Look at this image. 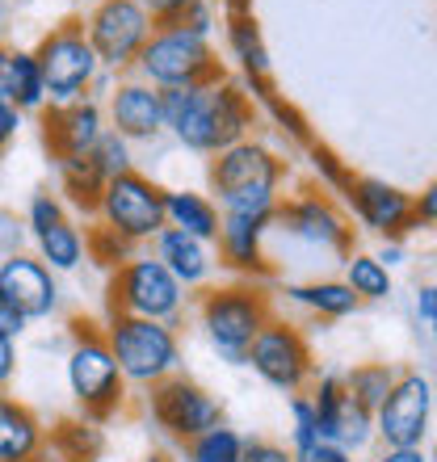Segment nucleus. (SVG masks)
<instances>
[{
	"label": "nucleus",
	"mask_w": 437,
	"mask_h": 462,
	"mask_svg": "<svg viewBox=\"0 0 437 462\" xmlns=\"http://www.w3.org/2000/svg\"><path fill=\"white\" fill-rule=\"evenodd\" d=\"M13 374H17V341H5V337H0V395L9 391Z\"/></svg>",
	"instance_id": "8fccbe9b"
},
{
	"label": "nucleus",
	"mask_w": 437,
	"mask_h": 462,
	"mask_svg": "<svg viewBox=\"0 0 437 462\" xmlns=\"http://www.w3.org/2000/svg\"><path fill=\"white\" fill-rule=\"evenodd\" d=\"M274 227H282L286 236H294L307 248H328V253H340V261L353 253V227L349 219L340 215V207L328 194L316 189H299L294 198H282L278 215H274Z\"/></svg>",
	"instance_id": "f8f14e48"
},
{
	"label": "nucleus",
	"mask_w": 437,
	"mask_h": 462,
	"mask_svg": "<svg viewBox=\"0 0 437 462\" xmlns=\"http://www.w3.org/2000/svg\"><path fill=\"white\" fill-rule=\"evenodd\" d=\"M307 164H311V177L324 185L328 194H340V198H345V189H349L353 177H358V172H353L349 164H345V160H340L332 147H324V143L307 147Z\"/></svg>",
	"instance_id": "f704fd0d"
},
{
	"label": "nucleus",
	"mask_w": 437,
	"mask_h": 462,
	"mask_svg": "<svg viewBox=\"0 0 437 462\" xmlns=\"http://www.w3.org/2000/svg\"><path fill=\"white\" fill-rule=\"evenodd\" d=\"M60 172V198L80 215H98L101 194H106V172L98 169L93 156H72V160H55Z\"/></svg>",
	"instance_id": "a878e982"
},
{
	"label": "nucleus",
	"mask_w": 437,
	"mask_h": 462,
	"mask_svg": "<svg viewBox=\"0 0 437 462\" xmlns=\"http://www.w3.org/2000/svg\"><path fill=\"white\" fill-rule=\"evenodd\" d=\"M38 118H42V147L51 160L93 156L98 139L109 131L106 106L93 97L72 101V106H47Z\"/></svg>",
	"instance_id": "2eb2a0df"
},
{
	"label": "nucleus",
	"mask_w": 437,
	"mask_h": 462,
	"mask_svg": "<svg viewBox=\"0 0 437 462\" xmlns=\"http://www.w3.org/2000/svg\"><path fill=\"white\" fill-rule=\"evenodd\" d=\"M85 34L98 51L101 68L131 76L139 51L156 34V22L144 9V0H93L85 13Z\"/></svg>",
	"instance_id": "0eeeda50"
},
{
	"label": "nucleus",
	"mask_w": 437,
	"mask_h": 462,
	"mask_svg": "<svg viewBox=\"0 0 437 462\" xmlns=\"http://www.w3.org/2000/svg\"><path fill=\"white\" fill-rule=\"evenodd\" d=\"M93 160H98V169L109 177H122V172L135 169V143L131 139H122L118 131H106L98 139V147H93Z\"/></svg>",
	"instance_id": "e433bc0d"
},
{
	"label": "nucleus",
	"mask_w": 437,
	"mask_h": 462,
	"mask_svg": "<svg viewBox=\"0 0 437 462\" xmlns=\"http://www.w3.org/2000/svg\"><path fill=\"white\" fill-rule=\"evenodd\" d=\"M181 30H190V34H198V38H215V30H218V17H215V5H210V0H194V5H190V9L181 13Z\"/></svg>",
	"instance_id": "58836bf2"
},
{
	"label": "nucleus",
	"mask_w": 437,
	"mask_h": 462,
	"mask_svg": "<svg viewBox=\"0 0 437 462\" xmlns=\"http://www.w3.org/2000/svg\"><path fill=\"white\" fill-rule=\"evenodd\" d=\"M147 253L156 256L160 265L169 269L185 291H202V286L210 282V273H215V265H218L215 244L198 240V236H185V231H177V227L160 231L156 240L147 244Z\"/></svg>",
	"instance_id": "aec40b11"
},
{
	"label": "nucleus",
	"mask_w": 437,
	"mask_h": 462,
	"mask_svg": "<svg viewBox=\"0 0 437 462\" xmlns=\"http://www.w3.org/2000/svg\"><path fill=\"white\" fill-rule=\"evenodd\" d=\"M320 438V416H316V403H311V395H291V450H307V446H316Z\"/></svg>",
	"instance_id": "4c0bfd02"
},
{
	"label": "nucleus",
	"mask_w": 437,
	"mask_h": 462,
	"mask_svg": "<svg viewBox=\"0 0 437 462\" xmlns=\"http://www.w3.org/2000/svg\"><path fill=\"white\" fill-rule=\"evenodd\" d=\"M413 311H416V319H421V324H429V328L437 324V286H433V282H425V286H416Z\"/></svg>",
	"instance_id": "a18cd8bd"
},
{
	"label": "nucleus",
	"mask_w": 437,
	"mask_h": 462,
	"mask_svg": "<svg viewBox=\"0 0 437 462\" xmlns=\"http://www.w3.org/2000/svg\"><path fill=\"white\" fill-rule=\"evenodd\" d=\"M17 131H22V110L9 97H0V152L17 139Z\"/></svg>",
	"instance_id": "49530a36"
},
{
	"label": "nucleus",
	"mask_w": 437,
	"mask_h": 462,
	"mask_svg": "<svg viewBox=\"0 0 437 462\" xmlns=\"http://www.w3.org/2000/svg\"><path fill=\"white\" fill-rule=\"evenodd\" d=\"M207 177L215 202L228 194H240V189H282V181L291 177V160H282L261 139H244V143H231L210 156Z\"/></svg>",
	"instance_id": "ddd939ff"
},
{
	"label": "nucleus",
	"mask_w": 437,
	"mask_h": 462,
	"mask_svg": "<svg viewBox=\"0 0 437 462\" xmlns=\"http://www.w3.org/2000/svg\"><path fill=\"white\" fill-rule=\"evenodd\" d=\"M9 55H13V47H5V42H0V97H5V76H9Z\"/></svg>",
	"instance_id": "5fc2aeb1"
},
{
	"label": "nucleus",
	"mask_w": 437,
	"mask_h": 462,
	"mask_svg": "<svg viewBox=\"0 0 437 462\" xmlns=\"http://www.w3.org/2000/svg\"><path fill=\"white\" fill-rule=\"evenodd\" d=\"M248 365H253V374L274 387L278 395H303L311 387V378H316V357H311V345L307 337L299 332V324L291 319L274 316L261 328V337L253 341L248 349Z\"/></svg>",
	"instance_id": "1a4fd4ad"
},
{
	"label": "nucleus",
	"mask_w": 437,
	"mask_h": 462,
	"mask_svg": "<svg viewBox=\"0 0 437 462\" xmlns=\"http://www.w3.org/2000/svg\"><path fill=\"white\" fill-rule=\"evenodd\" d=\"M328 441L340 446V450H349V454H362L366 446L375 441V412L362 408L353 395H345V403H340V412H337V425H332V433H328Z\"/></svg>",
	"instance_id": "2f4dec72"
},
{
	"label": "nucleus",
	"mask_w": 437,
	"mask_h": 462,
	"mask_svg": "<svg viewBox=\"0 0 437 462\" xmlns=\"http://www.w3.org/2000/svg\"><path fill=\"white\" fill-rule=\"evenodd\" d=\"M34 55L42 68V80H47V106L85 101L101 72L98 51L85 34V17H63L60 25H51L34 47Z\"/></svg>",
	"instance_id": "423d86ee"
},
{
	"label": "nucleus",
	"mask_w": 437,
	"mask_h": 462,
	"mask_svg": "<svg viewBox=\"0 0 437 462\" xmlns=\"http://www.w3.org/2000/svg\"><path fill=\"white\" fill-rule=\"evenodd\" d=\"M25 219H17V215H9V210H0V256H13V253H25Z\"/></svg>",
	"instance_id": "ea45409f"
},
{
	"label": "nucleus",
	"mask_w": 437,
	"mask_h": 462,
	"mask_svg": "<svg viewBox=\"0 0 437 462\" xmlns=\"http://www.w3.org/2000/svg\"><path fill=\"white\" fill-rule=\"evenodd\" d=\"M345 207H349L353 219L362 223V231H370L378 240H404L408 231L421 227L416 194L378 181V177H353V185L345 189Z\"/></svg>",
	"instance_id": "4468645a"
},
{
	"label": "nucleus",
	"mask_w": 437,
	"mask_h": 462,
	"mask_svg": "<svg viewBox=\"0 0 437 462\" xmlns=\"http://www.w3.org/2000/svg\"><path fill=\"white\" fill-rule=\"evenodd\" d=\"M101 332H106V345L118 362L122 378H126V387L152 391L164 378L181 374V337L169 324L114 311L101 324Z\"/></svg>",
	"instance_id": "7ed1b4c3"
},
{
	"label": "nucleus",
	"mask_w": 437,
	"mask_h": 462,
	"mask_svg": "<svg viewBox=\"0 0 437 462\" xmlns=\"http://www.w3.org/2000/svg\"><path fill=\"white\" fill-rule=\"evenodd\" d=\"M248 97L256 101V110L265 114L269 122H274V131H282L291 143H299V147H311L316 143V134H311V126H307V118L299 110H294L291 101L278 93V85H269V88H261V93H248Z\"/></svg>",
	"instance_id": "7c9ffc66"
},
{
	"label": "nucleus",
	"mask_w": 437,
	"mask_h": 462,
	"mask_svg": "<svg viewBox=\"0 0 437 462\" xmlns=\"http://www.w3.org/2000/svg\"><path fill=\"white\" fill-rule=\"evenodd\" d=\"M106 307L109 316L122 311V316H144V319H160L169 328H181L185 307H190V291L152 253H135L126 265H118L109 273Z\"/></svg>",
	"instance_id": "39448f33"
},
{
	"label": "nucleus",
	"mask_w": 437,
	"mask_h": 462,
	"mask_svg": "<svg viewBox=\"0 0 437 462\" xmlns=\"http://www.w3.org/2000/svg\"><path fill=\"white\" fill-rule=\"evenodd\" d=\"M375 462H433V454L425 446H383Z\"/></svg>",
	"instance_id": "de8ad7c7"
},
{
	"label": "nucleus",
	"mask_w": 437,
	"mask_h": 462,
	"mask_svg": "<svg viewBox=\"0 0 437 462\" xmlns=\"http://www.w3.org/2000/svg\"><path fill=\"white\" fill-rule=\"evenodd\" d=\"M286 299L294 307L311 311L316 319H345L353 316L362 299L345 286L340 278H316V282H286Z\"/></svg>",
	"instance_id": "393cba45"
},
{
	"label": "nucleus",
	"mask_w": 437,
	"mask_h": 462,
	"mask_svg": "<svg viewBox=\"0 0 437 462\" xmlns=\"http://www.w3.org/2000/svg\"><path fill=\"white\" fill-rule=\"evenodd\" d=\"M139 80H147L152 88H194V85H218L228 80L223 72V60H218L215 42L190 34L181 25H164L147 38V47L139 51L135 60V72Z\"/></svg>",
	"instance_id": "20e7f679"
},
{
	"label": "nucleus",
	"mask_w": 437,
	"mask_h": 462,
	"mask_svg": "<svg viewBox=\"0 0 437 462\" xmlns=\"http://www.w3.org/2000/svg\"><path fill=\"white\" fill-rule=\"evenodd\" d=\"M375 256H378V261H383L387 269H395V265H404V261H408V253H404V240H383Z\"/></svg>",
	"instance_id": "603ef678"
},
{
	"label": "nucleus",
	"mask_w": 437,
	"mask_h": 462,
	"mask_svg": "<svg viewBox=\"0 0 437 462\" xmlns=\"http://www.w3.org/2000/svg\"><path fill=\"white\" fill-rule=\"evenodd\" d=\"M164 219H169V227L185 231V236L215 244L218 227H223V210H218L215 198L198 194V189H164Z\"/></svg>",
	"instance_id": "b1692460"
},
{
	"label": "nucleus",
	"mask_w": 437,
	"mask_h": 462,
	"mask_svg": "<svg viewBox=\"0 0 437 462\" xmlns=\"http://www.w3.org/2000/svg\"><path fill=\"white\" fill-rule=\"evenodd\" d=\"M85 248H88V261H93V265H101V269H109V273H114L118 265H126V261L139 253L131 240H122L118 231H109L106 223L85 227Z\"/></svg>",
	"instance_id": "72a5a7b5"
},
{
	"label": "nucleus",
	"mask_w": 437,
	"mask_h": 462,
	"mask_svg": "<svg viewBox=\"0 0 437 462\" xmlns=\"http://www.w3.org/2000/svg\"><path fill=\"white\" fill-rule=\"evenodd\" d=\"M416 219L421 227H437V177L416 194Z\"/></svg>",
	"instance_id": "09e8293b"
},
{
	"label": "nucleus",
	"mask_w": 437,
	"mask_h": 462,
	"mask_svg": "<svg viewBox=\"0 0 437 462\" xmlns=\"http://www.w3.org/2000/svg\"><path fill=\"white\" fill-rule=\"evenodd\" d=\"M0 291L25 311V319H47L60 311V273H51L34 253L0 256Z\"/></svg>",
	"instance_id": "a211bd4d"
},
{
	"label": "nucleus",
	"mask_w": 437,
	"mask_h": 462,
	"mask_svg": "<svg viewBox=\"0 0 437 462\" xmlns=\"http://www.w3.org/2000/svg\"><path fill=\"white\" fill-rule=\"evenodd\" d=\"M68 337H72V349H68V391H72L80 416L106 425L114 412H122L126 403V378H122L118 362L106 345V332L85 316L68 319Z\"/></svg>",
	"instance_id": "f03ea898"
},
{
	"label": "nucleus",
	"mask_w": 437,
	"mask_h": 462,
	"mask_svg": "<svg viewBox=\"0 0 437 462\" xmlns=\"http://www.w3.org/2000/svg\"><path fill=\"white\" fill-rule=\"evenodd\" d=\"M194 0H144V9L152 13V22H156V30H164V25H177L181 22V13L190 9Z\"/></svg>",
	"instance_id": "37998d69"
},
{
	"label": "nucleus",
	"mask_w": 437,
	"mask_h": 462,
	"mask_svg": "<svg viewBox=\"0 0 437 462\" xmlns=\"http://www.w3.org/2000/svg\"><path fill=\"white\" fill-rule=\"evenodd\" d=\"M164 134L194 156H215V85L164 88Z\"/></svg>",
	"instance_id": "f3484780"
},
{
	"label": "nucleus",
	"mask_w": 437,
	"mask_h": 462,
	"mask_svg": "<svg viewBox=\"0 0 437 462\" xmlns=\"http://www.w3.org/2000/svg\"><path fill=\"white\" fill-rule=\"evenodd\" d=\"M395 378H400V370L391 362H358L353 370H345V391H349L362 408L378 412V403L387 400V391L395 387Z\"/></svg>",
	"instance_id": "c756f323"
},
{
	"label": "nucleus",
	"mask_w": 437,
	"mask_h": 462,
	"mask_svg": "<svg viewBox=\"0 0 437 462\" xmlns=\"http://www.w3.org/2000/svg\"><path fill=\"white\" fill-rule=\"evenodd\" d=\"M223 13H228V17H240V13H253V0H223Z\"/></svg>",
	"instance_id": "864d4df0"
},
{
	"label": "nucleus",
	"mask_w": 437,
	"mask_h": 462,
	"mask_svg": "<svg viewBox=\"0 0 437 462\" xmlns=\"http://www.w3.org/2000/svg\"><path fill=\"white\" fill-rule=\"evenodd\" d=\"M340 282L349 286L362 303H383V299H391V269L378 261L375 253H349L345 256V273H340Z\"/></svg>",
	"instance_id": "c85d7f7f"
},
{
	"label": "nucleus",
	"mask_w": 437,
	"mask_h": 462,
	"mask_svg": "<svg viewBox=\"0 0 437 462\" xmlns=\"http://www.w3.org/2000/svg\"><path fill=\"white\" fill-rule=\"evenodd\" d=\"M144 462H172V458H169V454H147Z\"/></svg>",
	"instance_id": "6e6d98bb"
},
{
	"label": "nucleus",
	"mask_w": 437,
	"mask_h": 462,
	"mask_svg": "<svg viewBox=\"0 0 437 462\" xmlns=\"http://www.w3.org/2000/svg\"><path fill=\"white\" fill-rule=\"evenodd\" d=\"M223 42H228V55L240 68V85L248 93H261V88L274 85V63H269V47L261 38V25H256L253 13H240V17H228L223 22Z\"/></svg>",
	"instance_id": "412c9836"
},
{
	"label": "nucleus",
	"mask_w": 437,
	"mask_h": 462,
	"mask_svg": "<svg viewBox=\"0 0 437 462\" xmlns=\"http://www.w3.org/2000/svg\"><path fill=\"white\" fill-rule=\"evenodd\" d=\"M106 454V433L88 416H68L47 429V450L38 462H98Z\"/></svg>",
	"instance_id": "5701e85b"
},
{
	"label": "nucleus",
	"mask_w": 437,
	"mask_h": 462,
	"mask_svg": "<svg viewBox=\"0 0 437 462\" xmlns=\"http://www.w3.org/2000/svg\"><path fill=\"white\" fill-rule=\"evenodd\" d=\"M5 97L22 114H42L47 110V80L38 68V55L25 47H13L9 55V76H5Z\"/></svg>",
	"instance_id": "bb28decb"
},
{
	"label": "nucleus",
	"mask_w": 437,
	"mask_h": 462,
	"mask_svg": "<svg viewBox=\"0 0 437 462\" xmlns=\"http://www.w3.org/2000/svg\"><path fill=\"white\" fill-rule=\"evenodd\" d=\"M0 22H5V0H0Z\"/></svg>",
	"instance_id": "13d9d810"
},
{
	"label": "nucleus",
	"mask_w": 437,
	"mask_h": 462,
	"mask_svg": "<svg viewBox=\"0 0 437 462\" xmlns=\"http://www.w3.org/2000/svg\"><path fill=\"white\" fill-rule=\"evenodd\" d=\"M25 231H30V240H38V236H47L51 227H60L63 219H68V202H63L60 194H51V189H38L30 202H25Z\"/></svg>",
	"instance_id": "c9c22d12"
},
{
	"label": "nucleus",
	"mask_w": 437,
	"mask_h": 462,
	"mask_svg": "<svg viewBox=\"0 0 437 462\" xmlns=\"http://www.w3.org/2000/svg\"><path fill=\"white\" fill-rule=\"evenodd\" d=\"M118 80H122L118 72H109V68H101V72H98V80H93V88H88V97H93V101H101V106H106V97H109V93H114V88H118Z\"/></svg>",
	"instance_id": "3c124183"
},
{
	"label": "nucleus",
	"mask_w": 437,
	"mask_h": 462,
	"mask_svg": "<svg viewBox=\"0 0 437 462\" xmlns=\"http://www.w3.org/2000/svg\"><path fill=\"white\" fill-rule=\"evenodd\" d=\"M47 450V425L17 395H0V462H38Z\"/></svg>",
	"instance_id": "4be33fe9"
},
{
	"label": "nucleus",
	"mask_w": 437,
	"mask_h": 462,
	"mask_svg": "<svg viewBox=\"0 0 437 462\" xmlns=\"http://www.w3.org/2000/svg\"><path fill=\"white\" fill-rule=\"evenodd\" d=\"M106 122L131 143H156L164 134V93L139 76H122L118 88L106 97Z\"/></svg>",
	"instance_id": "dca6fc26"
},
{
	"label": "nucleus",
	"mask_w": 437,
	"mask_h": 462,
	"mask_svg": "<svg viewBox=\"0 0 437 462\" xmlns=\"http://www.w3.org/2000/svg\"><path fill=\"white\" fill-rule=\"evenodd\" d=\"M98 223H106L109 231H118L122 240H131L135 248H144L169 227L164 219V185L152 181L147 172L131 169L122 177H109L106 194L98 207Z\"/></svg>",
	"instance_id": "6e6552de"
},
{
	"label": "nucleus",
	"mask_w": 437,
	"mask_h": 462,
	"mask_svg": "<svg viewBox=\"0 0 437 462\" xmlns=\"http://www.w3.org/2000/svg\"><path fill=\"white\" fill-rule=\"evenodd\" d=\"M34 256L51 273H76V269L88 261V248H85V227L76 219H63L60 227H51L47 236L34 240Z\"/></svg>",
	"instance_id": "cd10ccee"
},
{
	"label": "nucleus",
	"mask_w": 437,
	"mask_h": 462,
	"mask_svg": "<svg viewBox=\"0 0 437 462\" xmlns=\"http://www.w3.org/2000/svg\"><path fill=\"white\" fill-rule=\"evenodd\" d=\"M244 462H294V450L282 446V441H269V438H248Z\"/></svg>",
	"instance_id": "a19ab883"
},
{
	"label": "nucleus",
	"mask_w": 437,
	"mask_h": 462,
	"mask_svg": "<svg viewBox=\"0 0 437 462\" xmlns=\"http://www.w3.org/2000/svg\"><path fill=\"white\" fill-rule=\"evenodd\" d=\"M429 332H433V349H437V324H433V328H429Z\"/></svg>",
	"instance_id": "4d7b16f0"
},
{
	"label": "nucleus",
	"mask_w": 437,
	"mask_h": 462,
	"mask_svg": "<svg viewBox=\"0 0 437 462\" xmlns=\"http://www.w3.org/2000/svg\"><path fill=\"white\" fill-rule=\"evenodd\" d=\"M181 450H185V462H244L248 438L228 425H218V429H207L202 438L185 441Z\"/></svg>",
	"instance_id": "473e14b6"
},
{
	"label": "nucleus",
	"mask_w": 437,
	"mask_h": 462,
	"mask_svg": "<svg viewBox=\"0 0 437 462\" xmlns=\"http://www.w3.org/2000/svg\"><path fill=\"white\" fill-rule=\"evenodd\" d=\"M294 462H353V454L332 446V441H316V446H307V450L294 454Z\"/></svg>",
	"instance_id": "c03bdc74"
},
{
	"label": "nucleus",
	"mask_w": 437,
	"mask_h": 462,
	"mask_svg": "<svg viewBox=\"0 0 437 462\" xmlns=\"http://www.w3.org/2000/svg\"><path fill=\"white\" fill-rule=\"evenodd\" d=\"M433 420V383L421 370H400L395 387L375 412V438L383 446H425Z\"/></svg>",
	"instance_id": "9b49d317"
},
{
	"label": "nucleus",
	"mask_w": 437,
	"mask_h": 462,
	"mask_svg": "<svg viewBox=\"0 0 437 462\" xmlns=\"http://www.w3.org/2000/svg\"><path fill=\"white\" fill-rule=\"evenodd\" d=\"M147 416H152V425L164 438L185 446V441L202 438L207 429L223 425V403L202 383H194V378H185V374H172L147 391Z\"/></svg>",
	"instance_id": "9d476101"
},
{
	"label": "nucleus",
	"mask_w": 437,
	"mask_h": 462,
	"mask_svg": "<svg viewBox=\"0 0 437 462\" xmlns=\"http://www.w3.org/2000/svg\"><path fill=\"white\" fill-rule=\"evenodd\" d=\"M274 227V219H248V215H223L218 227L215 253L218 265H228L236 278L244 282H265L274 273L265 256V231Z\"/></svg>",
	"instance_id": "6ab92c4d"
},
{
	"label": "nucleus",
	"mask_w": 437,
	"mask_h": 462,
	"mask_svg": "<svg viewBox=\"0 0 437 462\" xmlns=\"http://www.w3.org/2000/svg\"><path fill=\"white\" fill-rule=\"evenodd\" d=\"M274 319V299L265 282H223L198 294V328L218 353V362L248 365V349Z\"/></svg>",
	"instance_id": "f257e3e1"
},
{
	"label": "nucleus",
	"mask_w": 437,
	"mask_h": 462,
	"mask_svg": "<svg viewBox=\"0 0 437 462\" xmlns=\"http://www.w3.org/2000/svg\"><path fill=\"white\" fill-rule=\"evenodd\" d=\"M30 328V319H25V311L17 303H13L9 294L0 291V337H5V341H17V337H22V332Z\"/></svg>",
	"instance_id": "79ce46f5"
}]
</instances>
